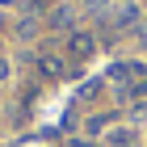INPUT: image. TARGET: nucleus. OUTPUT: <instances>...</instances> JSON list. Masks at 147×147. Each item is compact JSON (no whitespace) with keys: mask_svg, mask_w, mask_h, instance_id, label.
I'll return each instance as SVG.
<instances>
[{"mask_svg":"<svg viewBox=\"0 0 147 147\" xmlns=\"http://www.w3.org/2000/svg\"><path fill=\"white\" fill-rule=\"evenodd\" d=\"M92 46H97V42H92L88 34H71L67 51H71V59H88V55H92Z\"/></svg>","mask_w":147,"mask_h":147,"instance_id":"obj_1","label":"nucleus"},{"mask_svg":"<svg viewBox=\"0 0 147 147\" xmlns=\"http://www.w3.org/2000/svg\"><path fill=\"white\" fill-rule=\"evenodd\" d=\"M135 38H139V42L147 46V21H139V25H135Z\"/></svg>","mask_w":147,"mask_h":147,"instance_id":"obj_2","label":"nucleus"}]
</instances>
